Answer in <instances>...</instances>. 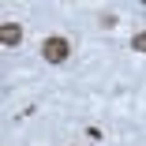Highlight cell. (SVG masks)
<instances>
[{"label":"cell","instance_id":"obj_3","mask_svg":"<svg viewBox=\"0 0 146 146\" xmlns=\"http://www.w3.org/2000/svg\"><path fill=\"white\" fill-rule=\"evenodd\" d=\"M131 49H135V52H146V30H139V34L131 38Z\"/></svg>","mask_w":146,"mask_h":146},{"label":"cell","instance_id":"obj_2","mask_svg":"<svg viewBox=\"0 0 146 146\" xmlns=\"http://www.w3.org/2000/svg\"><path fill=\"white\" fill-rule=\"evenodd\" d=\"M0 41H4V45H19V41H23L19 23H4V26H0Z\"/></svg>","mask_w":146,"mask_h":146},{"label":"cell","instance_id":"obj_1","mask_svg":"<svg viewBox=\"0 0 146 146\" xmlns=\"http://www.w3.org/2000/svg\"><path fill=\"white\" fill-rule=\"evenodd\" d=\"M41 56L49 64H64L68 56H71V41L68 38H60V34H52V38H45L41 41Z\"/></svg>","mask_w":146,"mask_h":146}]
</instances>
